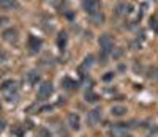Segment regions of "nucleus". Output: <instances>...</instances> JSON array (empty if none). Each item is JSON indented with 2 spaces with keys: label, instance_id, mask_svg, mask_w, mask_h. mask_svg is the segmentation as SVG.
<instances>
[{
  "label": "nucleus",
  "instance_id": "nucleus-1",
  "mask_svg": "<svg viewBox=\"0 0 158 137\" xmlns=\"http://www.w3.org/2000/svg\"><path fill=\"white\" fill-rule=\"evenodd\" d=\"M0 90H2L3 96H5V99H6L8 103H16V101H18V98H19L18 84H16V82L13 80V79L5 80L3 84H2V87H0Z\"/></svg>",
  "mask_w": 158,
  "mask_h": 137
},
{
  "label": "nucleus",
  "instance_id": "nucleus-2",
  "mask_svg": "<svg viewBox=\"0 0 158 137\" xmlns=\"http://www.w3.org/2000/svg\"><path fill=\"white\" fill-rule=\"evenodd\" d=\"M52 93H54V85H52V82L44 80V82H41V85H40V88H38L36 98L40 101H46L48 98H51Z\"/></svg>",
  "mask_w": 158,
  "mask_h": 137
},
{
  "label": "nucleus",
  "instance_id": "nucleus-3",
  "mask_svg": "<svg viewBox=\"0 0 158 137\" xmlns=\"http://www.w3.org/2000/svg\"><path fill=\"white\" fill-rule=\"evenodd\" d=\"M100 47H101V52H103V58H106L109 55V52L112 50V46H114V41L111 38V35H101L100 36Z\"/></svg>",
  "mask_w": 158,
  "mask_h": 137
},
{
  "label": "nucleus",
  "instance_id": "nucleus-4",
  "mask_svg": "<svg viewBox=\"0 0 158 137\" xmlns=\"http://www.w3.org/2000/svg\"><path fill=\"white\" fill-rule=\"evenodd\" d=\"M82 8L87 14H95V13L100 11L101 8V2L100 0H82Z\"/></svg>",
  "mask_w": 158,
  "mask_h": 137
},
{
  "label": "nucleus",
  "instance_id": "nucleus-5",
  "mask_svg": "<svg viewBox=\"0 0 158 137\" xmlns=\"http://www.w3.org/2000/svg\"><path fill=\"white\" fill-rule=\"evenodd\" d=\"M111 137H130V132L125 126V123H118L111 129Z\"/></svg>",
  "mask_w": 158,
  "mask_h": 137
},
{
  "label": "nucleus",
  "instance_id": "nucleus-6",
  "mask_svg": "<svg viewBox=\"0 0 158 137\" xmlns=\"http://www.w3.org/2000/svg\"><path fill=\"white\" fill-rule=\"evenodd\" d=\"M100 120H101V109H94L92 112H89V115H87V123H89L90 126L98 125Z\"/></svg>",
  "mask_w": 158,
  "mask_h": 137
},
{
  "label": "nucleus",
  "instance_id": "nucleus-7",
  "mask_svg": "<svg viewBox=\"0 0 158 137\" xmlns=\"http://www.w3.org/2000/svg\"><path fill=\"white\" fill-rule=\"evenodd\" d=\"M2 36H3V39L6 41V43H18V30L16 29H6L3 33H2Z\"/></svg>",
  "mask_w": 158,
  "mask_h": 137
},
{
  "label": "nucleus",
  "instance_id": "nucleus-8",
  "mask_svg": "<svg viewBox=\"0 0 158 137\" xmlns=\"http://www.w3.org/2000/svg\"><path fill=\"white\" fill-rule=\"evenodd\" d=\"M41 44H43V41L40 39V38H36L33 35L29 36V49H30L32 54H36L40 49H41Z\"/></svg>",
  "mask_w": 158,
  "mask_h": 137
},
{
  "label": "nucleus",
  "instance_id": "nucleus-9",
  "mask_svg": "<svg viewBox=\"0 0 158 137\" xmlns=\"http://www.w3.org/2000/svg\"><path fill=\"white\" fill-rule=\"evenodd\" d=\"M68 125L73 131H77L79 128H81V117H79L77 114H70L68 115Z\"/></svg>",
  "mask_w": 158,
  "mask_h": 137
},
{
  "label": "nucleus",
  "instance_id": "nucleus-10",
  "mask_svg": "<svg viewBox=\"0 0 158 137\" xmlns=\"http://www.w3.org/2000/svg\"><path fill=\"white\" fill-rule=\"evenodd\" d=\"M19 6L18 0H0V8L2 10H16Z\"/></svg>",
  "mask_w": 158,
  "mask_h": 137
},
{
  "label": "nucleus",
  "instance_id": "nucleus-11",
  "mask_svg": "<svg viewBox=\"0 0 158 137\" xmlns=\"http://www.w3.org/2000/svg\"><path fill=\"white\" fill-rule=\"evenodd\" d=\"M127 112H128V109L125 106H112V109H111V114L114 117H123Z\"/></svg>",
  "mask_w": 158,
  "mask_h": 137
},
{
  "label": "nucleus",
  "instance_id": "nucleus-12",
  "mask_svg": "<svg viewBox=\"0 0 158 137\" xmlns=\"http://www.w3.org/2000/svg\"><path fill=\"white\" fill-rule=\"evenodd\" d=\"M94 60H95V57L94 55H87L85 58H84V62H82V65H81V68H79V71L81 73H84V71H87L89 68L94 65Z\"/></svg>",
  "mask_w": 158,
  "mask_h": 137
},
{
  "label": "nucleus",
  "instance_id": "nucleus-13",
  "mask_svg": "<svg viewBox=\"0 0 158 137\" xmlns=\"http://www.w3.org/2000/svg\"><path fill=\"white\" fill-rule=\"evenodd\" d=\"M92 22H94V24H97V25L103 24V22H104V14H103L101 11L95 13V14H92Z\"/></svg>",
  "mask_w": 158,
  "mask_h": 137
},
{
  "label": "nucleus",
  "instance_id": "nucleus-14",
  "mask_svg": "<svg viewBox=\"0 0 158 137\" xmlns=\"http://www.w3.org/2000/svg\"><path fill=\"white\" fill-rule=\"evenodd\" d=\"M62 85L65 87V88H68V90H71V88H74V87H77V84L74 80H71L70 77H65L63 80H62Z\"/></svg>",
  "mask_w": 158,
  "mask_h": 137
},
{
  "label": "nucleus",
  "instance_id": "nucleus-15",
  "mask_svg": "<svg viewBox=\"0 0 158 137\" xmlns=\"http://www.w3.org/2000/svg\"><path fill=\"white\" fill-rule=\"evenodd\" d=\"M127 5L125 3H118L117 6H115V10H114V14L115 16H122V14H125V13H127Z\"/></svg>",
  "mask_w": 158,
  "mask_h": 137
},
{
  "label": "nucleus",
  "instance_id": "nucleus-16",
  "mask_svg": "<svg viewBox=\"0 0 158 137\" xmlns=\"http://www.w3.org/2000/svg\"><path fill=\"white\" fill-rule=\"evenodd\" d=\"M57 44H59V47H60L62 50L65 49V46H67V33H63V32H62V33L59 35V39H57Z\"/></svg>",
  "mask_w": 158,
  "mask_h": 137
},
{
  "label": "nucleus",
  "instance_id": "nucleus-17",
  "mask_svg": "<svg viewBox=\"0 0 158 137\" xmlns=\"http://www.w3.org/2000/svg\"><path fill=\"white\" fill-rule=\"evenodd\" d=\"M85 98H87V101H90V103H95V101H98V96H97V95L94 93V91H87L85 93Z\"/></svg>",
  "mask_w": 158,
  "mask_h": 137
},
{
  "label": "nucleus",
  "instance_id": "nucleus-18",
  "mask_svg": "<svg viewBox=\"0 0 158 137\" xmlns=\"http://www.w3.org/2000/svg\"><path fill=\"white\" fill-rule=\"evenodd\" d=\"M29 80H30V84H36V82L40 80V74H36L35 71H32L29 74Z\"/></svg>",
  "mask_w": 158,
  "mask_h": 137
},
{
  "label": "nucleus",
  "instance_id": "nucleus-19",
  "mask_svg": "<svg viewBox=\"0 0 158 137\" xmlns=\"http://www.w3.org/2000/svg\"><path fill=\"white\" fill-rule=\"evenodd\" d=\"M38 135H40V137H52V134H51L46 128H40V129H38Z\"/></svg>",
  "mask_w": 158,
  "mask_h": 137
},
{
  "label": "nucleus",
  "instance_id": "nucleus-20",
  "mask_svg": "<svg viewBox=\"0 0 158 137\" xmlns=\"http://www.w3.org/2000/svg\"><path fill=\"white\" fill-rule=\"evenodd\" d=\"M150 27L155 32H158V18H152L150 19Z\"/></svg>",
  "mask_w": 158,
  "mask_h": 137
},
{
  "label": "nucleus",
  "instance_id": "nucleus-21",
  "mask_svg": "<svg viewBox=\"0 0 158 137\" xmlns=\"http://www.w3.org/2000/svg\"><path fill=\"white\" fill-rule=\"evenodd\" d=\"M150 79H155V80H158V68H153V70L150 71V76H149Z\"/></svg>",
  "mask_w": 158,
  "mask_h": 137
},
{
  "label": "nucleus",
  "instance_id": "nucleus-22",
  "mask_svg": "<svg viewBox=\"0 0 158 137\" xmlns=\"http://www.w3.org/2000/svg\"><path fill=\"white\" fill-rule=\"evenodd\" d=\"M8 22H10V19H8L6 16H0V27L5 25V24H8Z\"/></svg>",
  "mask_w": 158,
  "mask_h": 137
},
{
  "label": "nucleus",
  "instance_id": "nucleus-23",
  "mask_svg": "<svg viewBox=\"0 0 158 137\" xmlns=\"http://www.w3.org/2000/svg\"><path fill=\"white\" fill-rule=\"evenodd\" d=\"M112 77H114V73H108V74H106V76H104L103 79H104V80H111Z\"/></svg>",
  "mask_w": 158,
  "mask_h": 137
},
{
  "label": "nucleus",
  "instance_id": "nucleus-24",
  "mask_svg": "<svg viewBox=\"0 0 158 137\" xmlns=\"http://www.w3.org/2000/svg\"><path fill=\"white\" fill-rule=\"evenodd\" d=\"M3 125H5V123H3V121H0V131L3 129Z\"/></svg>",
  "mask_w": 158,
  "mask_h": 137
},
{
  "label": "nucleus",
  "instance_id": "nucleus-25",
  "mask_svg": "<svg viewBox=\"0 0 158 137\" xmlns=\"http://www.w3.org/2000/svg\"><path fill=\"white\" fill-rule=\"evenodd\" d=\"M0 112H2V104H0Z\"/></svg>",
  "mask_w": 158,
  "mask_h": 137
}]
</instances>
